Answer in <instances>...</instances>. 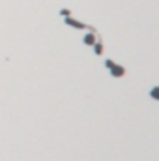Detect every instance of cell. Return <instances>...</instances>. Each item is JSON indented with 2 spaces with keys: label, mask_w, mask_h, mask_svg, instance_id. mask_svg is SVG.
Returning <instances> with one entry per match:
<instances>
[{
  "label": "cell",
  "mask_w": 159,
  "mask_h": 161,
  "mask_svg": "<svg viewBox=\"0 0 159 161\" xmlns=\"http://www.w3.org/2000/svg\"><path fill=\"white\" fill-rule=\"evenodd\" d=\"M66 25H70V26H73V28H84L82 22L77 21V19H73V17H66Z\"/></svg>",
  "instance_id": "obj_1"
},
{
  "label": "cell",
  "mask_w": 159,
  "mask_h": 161,
  "mask_svg": "<svg viewBox=\"0 0 159 161\" xmlns=\"http://www.w3.org/2000/svg\"><path fill=\"white\" fill-rule=\"evenodd\" d=\"M94 41H96V38H94L92 34H86V36H84V43H86V45H92Z\"/></svg>",
  "instance_id": "obj_2"
},
{
  "label": "cell",
  "mask_w": 159,
  "mask_h": 161,
  "mask_svg": "<svg viewBox=\"0 0 159 161\" xmlns=\"http://www.w3.org/2000/svg\"><path fill=\"white\" fill-rule=\"evenodd\" d=\"M62 15L64 17H70V10H62Z\"/></svg>",
  "instance_id": "obj_3"
}]
</instances>
